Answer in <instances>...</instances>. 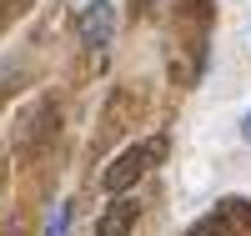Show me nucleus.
<instances>
[{"label": "nucleus", "mask_w": 251, "mask_h": 236, "mask_svg": "<svg viewBox=\"0 0 251 236\" xmlns=\"http://www.w3.org/2000/svg\"><path fill=\"white\" fill-rule=\"evenodd\" d=\"M161 151H166V141L156 136V141H136V146H126V151L106 166V176H100V186L111 191V196H126V191H131L146 171H151L156 161H161Z\"/></svg>", "instance_id": "obj_1"}, {"label": "nucleus", "mask_w": 251, "mask_h": 236, "mask_svg": "<svg viewBox=\"0 0 251 236\" xmlns=\"http://www.w3.org/2000/svg\"><path fill=\"white\" fill-rule=\"evenodd\" d=\"M75 35H80V46H91V51L111 46V35H116V5H111V0H91V5L75 15Z\"/></svg>", "instance_id": "obj_2"}, {"label": "nucleus", "mask_w": 251, "mask_h": 236, "mask_svg": "<svg viewBox=\"0 0 251 236\" xmlns=\"http://www.w3.org/2000/svg\"><path fill=\"white\" fill-rule=\"evenodd\" d=\"M136 216H141V206H136L131 196H116V201L106 206V216L96 221V236H131Z\"/></svg>", "instance_id": "obj_3"}, {"label": "nucleus", "mask_w": 251, "mask_h": 236, "mask_svg": "<svg viewBox=\"0 0 251 236\" xmlns=\"http://www.w3.org/2000/svg\"><path fill=\"white\" fill-rule=\"evenodd\" d=\"M186 236H231V231H226V216H221V211H211V216H201Z\"/></svg>", "instance_id": "obj_4"}, {"label": "nucleus", "mask_w": 251, "mask_h": 236, "mask_svg": "<svg viewBox=\"0 0 251 236\" xmlns=\"http://www.w3.org/2000/svg\"><path fill=\"white\" fill-rule=\"evenodd\" d=\"M71 216H75V206H60L55 216H50V226H46V236H66V226H71Z\"/></svg>", "instance_id": "obj_5"}, {"label": "nucleus", "mask_w": 251, "mask_h": 236, "mask_svg": "<svg viewBox=\"0 0 251 236\" xmlns=\"http://www.w3.org/2000/svg\"><path fill=\"white\" fill-rule=\"evenodd\" d=\"M241 141H251V111L241 116Z\"/></svg>", "instance_id": "obj_6"}]
</instances>
